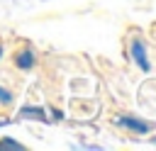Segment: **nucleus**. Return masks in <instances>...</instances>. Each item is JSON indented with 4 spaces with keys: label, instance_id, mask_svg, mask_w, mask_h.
Instances as JSON below:
<instances>
[{
    "label": "nucleus",
    "instance_id": "obj_1",
    "mask_svg": "<svg viewBox=\"0 0 156 151\" xmlns=\"http://www.w3.org/2000/svg\"><path fill=\"white\" fill-rule=\"evenodd\" d=\"M132 58H134V63L141 71H151V63H149V56H146V49H144V41L141 39H134L132 41Z\"/></svg>",
    "mask_w": 156,
    "mask_h": 151
},
{
    "label": "nucleus",
    "instance_id": "obj_2",
    "mask_svg": "<svg viewBox=\"0 0 156 151\" xmlns=\"http://www.w3.org/2000/svg\"><path fill=\"white\" fill-rule=\"evenodd\" d=\"M117 124L124 127V129H132V132H136V134H149V132H151V124H146V122H141V119H136V117H127V114L117 117Z\"/></svg>",
    "mask_w": 156,
    "mask_h": 151
},
{
    "label": "nucleus",
    "instance_id": "obj_3",
    "mask_svg": "<svg viewBox=\"0 0 156 151\" xmlns=\"http://www.w3.org/2000/svg\"><path fill=\"white\" fill-rule=\"evenodd\" d=\"M20 117H22V119H29V117H32V119H37V122H49V119H46V112H44L41 107H34V105H24V107L20 110Z\"/></svg>",
    "mask_w": 156,
    "mask_h": 151
},
{
    "label": "nucleus",
    "instance_id": "obj_4",
    "mask_svg": "<svg viewBox=\"0 0 156 151\" xmlns=\"http://www.w3.org/2000/svg\"><path fill=\"white\" fill-rule=\"evenodd\" d=\"M15 63H17V68L29 71V68L34 66V51H32V49H22V51L15 56Z\"/></svg>",
    "mask_w": 156,
    "mask_h": 151
},
{
    "label": "nucleus",
    "instance_id": "obj_5",
    "mask_svg": "<svg viewBox=\"0 0 156 151\" xmlns=\"http://www.w3.org/2000/svg\"><path fill=\"white\" fill-rule=\"evenodd\" d=\"M0 151H24V146L7 136V139H0Z\"/></svg>",
    "mask_w": 156,
    "mask_h": 151
},
{
    "label": "nucleus",
    "instance_id": "obj_6",
    "mask_svg": "<svg viewBox=\"0 0 156 151\" xmlns=\"http://www.w3.org/2000/svg\"><path fill=\"white\" fill-rule=\"evenodd\" d=\"M0 102H5V105L12 102V93H10L7 88H0Z\"/></svg>",
    "mask_w": 156,
    "mask_h": 151
},
{
    "label": "nucleus",
    "instance_id": "obj_7",
    "mask_svg": "<svg viewBox=\"0 0 156 151\" xmlns=\"http://www.w3.org/2000/svg\"><path fill=\"white\" fill-rule=\"evenodd\" d=\"M0 56H2V46H0Z\"/></svg>",
    "mask_w": 156,
    "mask_h": 151
}]
</instances>
